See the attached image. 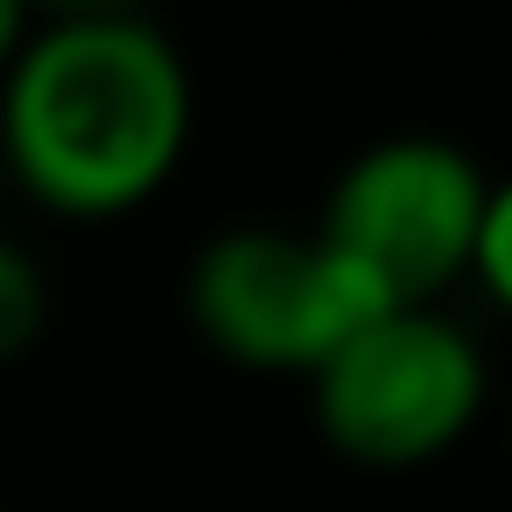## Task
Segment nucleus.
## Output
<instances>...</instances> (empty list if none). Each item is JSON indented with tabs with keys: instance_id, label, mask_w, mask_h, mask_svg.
Listing matches in <instances>:
<instances>
[{
	"instance_id": "1",
	"label": "nucleus",
	"mask_w": 512,
	"mask_h": 512,
	"mask_svg": "<svg viewBox=\"0 0 512 512\" xmlns=\"http://www.w3.org/2000/svg\"><path fill=\"white\" fill-rule=\"evenodd\" d=\"M197 92L183 50L120 8H78L22 36L0 78L8 176L64 218L141 211L190 155Z\"/></svg>"
},
{
	"instance_id": "2",
	"label": "nucleus",
	"mask_w": 512,
	"mask_h": 512,
	"mask_svg": "<svg viewBox=\"0 0 512 512\" xmlns=\"http://www.w3.org/2000/svg\"><path fill=\"white\" fill-rule=\"evenodd\" d=\"M498 197L505 190L456 141L393 134L330 183L316 239L386 309H428L449 281H463Z\"/></svg>"
},
{
	"instance_id": "3",
	"label": "nucleus",
	"mask_w": 512,
	"mask_h": 512,
	"mask_svg": "<svg viewBox=\"0 0 512 512\" xmlns=\"http://www.w3.org/2000/svg\"><path fill=\"white\" fill-rule=\"evenodd\" d=\"M316 428L337 456L365 470L435 463L484 414L491 372L484 351L428 302L379 309L358 337H344L316 372Z\"/></svg>"
},
{
	"instance_id": "4",
	"label": "nucleus",
	"mask_w": 512,
	"mask_h": 512,
	"mask_svg": "<svg viewBox=\"0 0 512 512\" xmlns=\"http://www.w3.org/2000/svg\"><path fill=\"white\" fill-rule=\"evenodd\" d=\"M190 323L197 337L253 372H316L344 337H358L386 302L309 232L239 225L190 260Z\"/></svg>"
},
{
	"instance_id": "5",
	"label": "nucleus",
	"mask_w": 512,
	"mask_h": 512,
	"mask_svg": "<svg viewBox=\"0 0 512 512\" xmlns=\"http://www.w3.org/2000/svg\"><path fill=\"white\" fill-rule=\"evenodd\" d=\"M50 323V281L29 260V246L0 239V358H22Z\"/></svg>"
},
{
	"instance_id": "6",
	"label": "nucleus",
	"mask_w": 512,
	"mask_h": 512,
	"mask_svg": "<svg viewBox=\"0 0 512 512\" xmlns=\"http://www.w3.org/2000/svg\"><path fill=\"white\" fill-rule=\"evenodd\" d=\"M463 281H477L491 302H512V197L491 204V218H484V232H477V246H470Z\"/></svg>"
},
{
	"instance_id": "7",
	"label": "nucleus",
	"mask_w": 512,
	"mask_h": 512,
	"mask_svg": "<svg viewBox=\"0 0 512 512\" xmlns=\"http://www.w3.org/2000/svg\"><path fill=\"white\" fill-rule=\"evenodd\" d=\"M22 36H29L22 8H15V0H0V78H8V64H15V50H22Z\"/></svg>"
}]
</instances>
